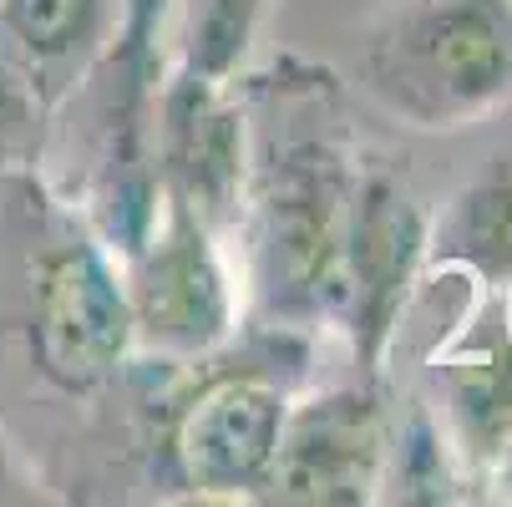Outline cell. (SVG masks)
<instances>
[{"mask_svg":"<svg viewBox=\"0 0 512 507\" xmlns=\"http://www.w3.org/2000/svg\"><path fill=\"white\" fill-rule=\"evenodd\" d=\"M355 82L416 132H462L512 102V0H381Z\"/></svg>","mask_w":512,"mask_h":507,"instance_id":"6da1fadb","label":"cell"},{"mask_svg":"<svg viewBox=\"0 0 512 507\" xmlns=\"http://www.w3.org/2000/svg\"><path fill=\"white\" fill-rule=\"evenodd\" d=\"M355 163L325 137H295L249 178L244 229V305L269 330H335L340 259Z\"/></svg>","mask_w":512,"mask_h":507,"instance_id":"7a4b0ae2","label":"cell"},{"mask_svg":"<svg viewBox=\"0 0 512 507\" xmlns=\"http://www.w3.org/2000/svg\"><path fill=\"white\" fill-rule=\"evenodd\" d=\"M132 355L193 366L218 355L244 320V279L224 234L153 183L148 213L117 249Z\"/></svg>","mask_w":512,"mask_h":507,"instance_id":"3957f363","label":"cell"},{"mask_svg":"<svg viewBox=\"0 0 512 507\" xmlns=\"http://www.w3.org/2000/svg\"><path fill=\"white\" fill-rule=\"evenodd\" d=\"M31 371L61 396H97L132 355L117 254L87 219H56L26 259Z\"/></svg>","mask_w":512,"mask_h":507,"instance_id":"277c9868","label":"cell"},{"mask_svg":"<svg viewBox=\"0 0 512 507\" xmlns=\"http://www.w3.org/2000/svg\"><path fill=\"white\" fill-rule=\"evenodd\" d=\"M391 477V416L371 381L289 396L264 502L360 507Z\"/></svg>","mask_w":512,"mask_h":507,"instance_id":"5b68a950","label":"cell"},{"mask_svg":"<svg viewBox=\"0 0 512 507\" xmlns=\"http://www.w3.org/2000/svg\"><path fill=\"white\" fill-rule=\"evenodd\" d=\"M426 229H431L426 208L391 173H355L335 330L350 335L365 381H376L396 350L401 315L426 264Z\"/></svg>","mask_w":512,"mask_h":507,"instance_id":"8992f818","label":"cell"},{"mask_svg":"<svg viewBox=\"0 0 512 507\" xmlns=\"http://www.w3.org/2000/svg\"><path fill=\"white\" fill-rule=\"evenodd\" d=\"M153 183L188 203L203 224L229 234L249 198V122L229 82L168 71L153 102Z\"/></svg>","mask_w":512,"mask_h":507,"instance_id":"52a82bcc","label":"cell"},{"mask_svg":"<svg viewBox=\"0 0 512 507\" xmlns=\"http://www.w3.org/2000/svg\"><path fill=\"white\" fill-rule=\"evenodd\" d=\"M426 381L447 457L467 477L502 472L512 452V345L497 330L492 300L426 345Z\"/></svg>","mask_w":512,"mask_h":507,"instance_id":"ba28073f","label":"cell"},{"mask_svg":"<svg viewBox=\"0 0 512 507\" xmlns=\"http://www.w3.org/2000/svg\"><path fill=\"white\" fill-rule=\"evenodd\" d=\"M289 396L264 376H224L203 386L173 431V457L198 497L254 502L264 497L279 421Z\"/></svg>","mask_w":512,"mask_h":507,"instance_id":"9c48e42d","label":"cell"},{"mask_svg":"<svg viewBox=\"0 0 512 507\" xmlns=\"http://www.w3.org/2000/svg\"><path fill=\"white\" fill-rule=\"evenodd\" d=\"M127 0H0V71L46 112L112 51Z\"/></svg>","mask_w":512,"mask_h":507,"instance_id":"30bf717a","label":"cell"},{"mask_svg":"<svg viewBox=\"0 0 512 507\" xmlns=\"http://www.w3.org/2000/svg\"><path fill=\"white\" fill-rule=\"evenodd\" d=\"M426 264L452 269L487 295L512 274V173L467 183L426 229Z\"/></svg>","mask_w":512,"mask_h":507,"instance_id":"8fae6325","label":"cell"},{"mask_svg":"<svg viewBox=\"0 0 512 507\" xmlns=\"http://www.w3.org/2000/svg\"><path fill=\"white\" fill-rule=\"evenodd\" d=\"M274 0H173V71L198 82H234L269 21Z\"/></svg>","mask_w":512,"mask_h":507,"instance_id":"7c38bea8","label":"cell"},{"mask_svg":"<svg viewBox=\"0 0 512 507\" xmlns=\"http://www.w3.org/2000/svg\"><path fill=\"white\" fill-rule=\"evenodd\" d=\"M492 310H497V330H502V340L512 345V274L492 289Z\"/></svg>","mask_w":512,"mask_h":507,"instance_id":"4fadbf2b","label":"cell"}]
</instances>
